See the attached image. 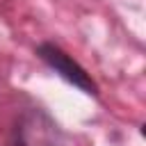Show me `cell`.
I'll return each instance as SVG.
<instances>
[{"mask_svg": "<svg viewBox=\"0 0 146 146\" xmlns=\"http://www.w3.org/2000/svg\"><path fill=\"white\" fill-rule=\"evenodd\" d=\"M36 52H39V57H41L57 75H62L66 82H71L73 87H78V89H82V91H87V94H96V84L91 82L89 73H87L75 59H71L62 48H57V46H52V43H41Z\"/></svg>", "mask_w": 146, "mask_h": 146, "instance_id": "cell-2", "label": "cell"}, {"mask_svg": "<svg viewBox=\"0 0 146 146\" xmlns=\"http://www.w3.org/2000/svg\"><path fill=\"white\" fill-rule=\"evenodd\" d=\"M7 146H66V141L50 114L39 107H27L14 119Z\"/></svg>", "mask_w": 146, "mask_h": 146, "instance_id": "cell-1", "label": "cell"}]
</instances>
